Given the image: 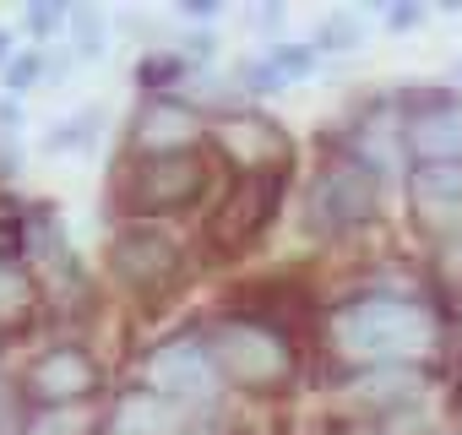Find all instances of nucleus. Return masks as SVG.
Instances as JSON below:
<instances>
[{
	"label": "nucleus",
	"mask_w": 462,
	"mask_h": 435,
	"mask_svg": "<svg viewBox=\"0 0 462 435\" xmlns=\"http://www.w3.org/2000/svg\"><path fill=\"white\" fill-rule=\"evenodd\" d=\"M185 419H190V408H180V403H169L136 381V386L115 392V403L98 419V435H180Z\"/></svg>",
	"instance_id": "nucleus-13"
},
{
	"label": "nucleus",
	"mask_w": 462,
	"mask_h": 435,
	"mask_svg": "<svg viewBox=\"0 0 462 435\" xmlns=\"http://www.w3.org/2000/svg\"><path fill=\"white\" fill-rule=\"evenodd\" d=\"M12 55H17V33H12V28H0V71L12 66Z\"/></svg>",
	"instance_id": "nucleus-30"
},
{
	"label": "nucleus",
	"mask_w": 462,
	"mask_h": 435,
	"mask_svg": "<svg viewBox=\"0 0 462 435\" xmlns=\"http://www.w3.org/2000/svg\"><path fill=\"white\" fill-rule=\"evenodd\" d=\"M402 196H408V224L430 251L462 245V163H413Z\"/></svg>",
	"instance_id": "nucleus-10"
},
{
	"label": "nucleus",
	"mask_w": 462,
	"mask_h": 435,
	"mask_svg": "<svg viewBox=\"0 0 462 435\" xmlns=\"http://www.w3.org/2000/svg\"><path fill=\"white\" fill-rule=\"evenodd\" d=\"M207 343L223 370V386L240 397H283L300 381L294 327H283L267 310H228L207 321Z\"/></svg>",
	"instance_id": "nucleus-2"
},
{
	"label": "nucleus",
	"mask_w": 462,
	"mask_h": 435,
	"mask_svg": "<svg viewBox=\"0 0 462 435\" xmlns=\"http://www.w3.org/2000/svg\"><path fill=\"white\" fill-rule=\"evenodd\" d=\"M17 386H23V403H28V408H77V403H98V392H104V359H98L82 338H55V343H44V348L23 365Z\"/></svg>",
	"instance_id": "nucleus-7"
},
{
	"label": "nucleus",
	"mask_w": 462,
	"mask_h": 435,
	"mask_svg": "<svg viewBox=\"0 0 462 435\" xmlns=\"http://www.w3.org/2000/svg\"><path fill=\"white\" fill-rule=\"evenodd\" d=\"M212 153H158V158H125L109 180V207L120 224H169L180 212H196L212 201Z\"/></svg>",
	"instance_id": "nucleus-3"
},
{
	"label": "nucleus",
	"mask_w": 462,
	"mask_h": 435,
	"mask_svg": "<svg viewBox=\"0 0 462 435\" xmlns=\"http://www.w3.org/2000/svg\"><path fill=\"white\" fill-rule=\"evenodd\" d=\"M98 131H104V109H82V115L60 120V125L44 136V153H82V147L98 142Z\"/></svg>",
	"instance_id": "nucleus-18"
},
{
	"label": "nucleus",
	"mask_w": 462,
	"mask_h": 435,
	"mask_svg": "<svg viewBox=\"0 0 462 435\" xmlns=\"http://www.w3.org/2000/svg\"><path fill=\"white\" fill-rule=\"evenodd\" d=\"M408 163H462V93L457 88H402Z\"/></svg>",
	"instance_id": "nucleus-12"
},
{
	"label": "nucleus",
	"mask_w": 462,
	"mask_h": 435,
	"mask_svg": "<svg viewBox=\"0 0 462 435\" xmlns=\"http://www.w3.org/2000/svg\"><path fill=\"white\" fill-rule=\"evenodd\" d=\"M283 190H289V174H256V180H240L228 196H217V207L207 212V240H212V251L235 256V251L256 245L278 224Z\"/></svg>",
	"instance_id": "nucleus-9"
},
{
	"label": "nucleus",
	"mask_w": 462,
	"mask_h": 435,
	"mask_svg": "<svg viewBox=\"0 0 462 435\" xmlns=\"http://www.w3.org/2000/svg\"><path fill=\"white\" fill-rule=\"evenodd\" d=\"M23 413H28L23 386H17V375L6 370V354H0V435H17V430H23Z\"/></svg>",
	"instance_id": "nucleus-24"
},
{
	"label": "nucleus",
	"mask_w": 462,
	"mask_h": 435,
	"mask_svg": "<svg viewBox=\"0 0 462 435\" xmlns=\"http://www.w3.org/2000/svg\"><path fill=\"white\" fill-rule=\"evenodd\" d=\"M381 196H386V185L375 174L327 153L300 190V229L316 245H343V240L381 224Z\"/></svg>",
	"instance_id": "nucleus-4"
},
{
	"label": "nucleus",
	"mask_w": 462,
	"mask_h": 435,
	"mask_svg": "<svg viewBox=\"0 0 462 435\" xmlns=\"http://www.w3.org/2000/svg\"><path fill=\"white\" fill-rule=\"evenodd\" d=\"M33 305H39V283L28 278V267L0 256V321L17 327L23 316H33Z\"/></svg>",
	"instance_id": "nucleus-15"
},
{
	"label": "nucleus",
	"mask_w": 462,
	"mask_h": 435,
	"mask_svg": "<svg viewBox=\"0 0 462 435\" xmlns=\"http://www.w3.org/2000/svg\"><path fill=\"white\" fill-rule=\"evenodd\" d=\"M267 60H273L289 82H305V77H316V71H321V55H316L310 44H273V50H267Z\"/></svg>",
	"instance_id": "nucleus-23"
},
{
	"label": "nucleus",
	"mask_w": 462,
	"mask_h": 435,
	"mask_svg": "<svg viewBox=\"0 0 462 435\" xmlns=\"http://www.w3.org/2000/svg\"><path fill=\"white\" fill-rule=\"evenodd\" d=\"M71 39V55H77V66L82 60H98L104 55V44H109V28H104V12H93V6H71V28H66Z\"/></svg>",
	"instance_id": "nucleus-17"
},
{
	"label": "nucleus",
	"mask_w": 462,
	"mask_h": 435,
	"mask_svg": "<svg viewBox=\"0 0 462 435\" xmlns=\"http://www.w3.org/2000/svg\"><path fill=\"white\" fill-rule=\"evenodd\" d=\"M180 55H185V66H212L217 60V33L212 28H190L185 44H180Z\"/></svg>",
	"instance_id": "nucleus-25"
},
{
	"label": "nucleus",
	"mask_w": 462,
	"mask_h": 435,
	"mask_svg": "<svg viewBox=\"0 0 462 435\" xmlns=\"http://www.w3.org/2000/svg\"><path fill=\"white\" fill-rule=\"evenodd\" d=\"M451 332H457V343H462V300L451 305Z\"/></svg>",
	"instance_id": "nucleus-32"
},
{
	"label": "nucleus",
	"mask_w": 462,
	"mask_h": 435,
	"mask_svg": "<svg viewBox=\"0 0 462 435\" xmlns=\"http://www.w3.org/2000/svg\"><path fill=\"white\" fill-rule=\"evenodd\" d=\"M0 82H6V93H12V98H23V93L44 88V50H17V55H12V66L0 71Z\"/></svg>",
	"instance_id": "nucleus-22"
},
{
	"label": "nucleus",
	"mask_w": 462,
	"mask_h": 435,
	"mask_svg": "<svg viewBox=\"0 0 462 435\" xmlns=\"http://www.w3.org/2000/svg\"><path fill=\"white\" fill-rule=\"evenodd\" d=\"M142 386L190 408V413H212L223 408L228 386H223V370L212 359V343H207V327H185V332H169L158 338L147 354H142Z\"/></svg>",
	"instance_id": "nucleus-6"
},
{
	"label": "nucleus",
	"mask_w": 462,
	"mask_h": 435,
	"mask_svg": "<svg viewBox=\"0 0 462 435\" xmlns=\"http://www.w3.org/2000/svg\"><path fill=\"white\" fill-rule=\"evenodd\" d=\"M104 408L98 403H77V408H28L17 435H98Z\"/></svg>",
	"instance_id": "nucleus-14"
},
{
	"label": "nucleus",
	"mask_w": 462,
	"mask_h": 435,
	"mask_svg": "<svg viewBox=\"0 0 462 435\" xmlns=\"http://www.w3.org/2000/svg\"><path fill=\"white\" fill-rule=\"evenodd\" d=\"M12 332H17V327H6V321H0V354H6V343H12Z\"/></svg>",
	"instance_id": "nucleus-34"
},
{
	"label": "nucleus",
	"mask_w": 462,
	"mask_h": 435,
	"mask_svg": "<svg viewBox=\"0 0 462 435\" xmlns=\"http://www.w3.org/2000/svg\"><path fill=\"white\" fill-rule=\"evenodd\" d=\"M451 82H457V93H462V55L451 60Z\"/></svg>",
	"instance_id": "nucleus-33"
},
{
	"label": "nucleus",
	"mask_w": 462,
	"mask_h": 435,
	"mask_svg": "<svg viewBox=\"0 0 462 435\" xmlns=\"http://www.w3.org/2000/svg\"><path fill=\"white\" fill-rule=\"evenodd\" d=\"M207 153L223 158L240 180H256V174H289L294 163V136L262 115V109H228V115H212L207 120Z\"/></svg>",
	"instance_id": "nucleus-8"
},
{
	"label": "nucleus",
	"mask_w": 462,
	"mask_h": 435,
	"mask_svg": "<svg viewBox=\"0 0 462 435\" xmlns=\"http://www.w3.org/2000/svg\"><path fill=\"white\" fill-rule=\"evenodd\" d=\"M256 23H262V28H267V33H273V28H278V23H283V6H262V12H256Z\"/></svg>",
	"instance_id": "nucleus-31"
},
{
	"label": "nucleus",
	"mask_w": 462,
	"mask_h": 435,
	"mask_svg": "<svg viewBox=\"0 0 462 435\" xmlns=\"http://www.w3.org/2000/svg\"><path fill=\"white\" fill-rule=\"evenodd\" d=\"M365 44V28H359V17H327L321 28H316V39H310V50L327 60V55H354Z\"/></svg>",
	"instance_id": "nucleus-21"
},
{
	"label": "nucleus",
	"mask_w": 462,
	"mask_h": 435,
	"mask_svg": "<svg viewBox=\"0 0 462 435\" xmlns=\"http://www.w3.org/2000/svg\"><path fill=\"white\" fill-rule=\"evenodd\" d=\"M71 28V6H60V0H33V6L23 12V33L33 39V50H55V39Z\"/></svg>",
	"instance_id": "nucleus-19"
},
{
	"label": "nucleus",
	"mask_w": 462,
	"mask_h": 435,
	"mask_svg": "<svg viewBox=\"0 0 462 435\" xmlns=\"http://www.w3.org/2000/svg\"><path fill=\"white\" fill-rule=\"evenodd\" d=\"M457 408H462V359H457Z\"/></svg>",
	"instance_id": "nucleus-35"
},
{
	"label": "nucleus",
	"mask_w": 462,
	"mask_h": 435,
	"mask_svg": "<svg viewBox=\"0 0 462 435\" xmlns=\"http://www.w3.org/2000/svg\"><path fill=\"white\" fill-rule=\"evenodd\" d=\"M424 6H386V28L392 33H413V28H424Z\"/></svg>",
	"instance_id": "nucleus-28"
},
{
	"label": "nucleus",
	"mask_w": 462,
	"mask_h": 435,
	"mask_svg": "<svg viewBox=\"0 0 462 435\" xmlns=\"http://www.w3.org/2000/svg\"><path fill=\"white\" fill-rule=\"evenodd\" d=\"M451 338V316L435 294L375 278L354 294H337L316 316V343L332 370H375V365H430Z\"/></svg>",
	"instance_id": "nucleus-1"
},
{
	"label": "nucleus",
	"mask_w": 462,
	"mask_h": 435,
	"mask_svg": "<svg viewBox=\"0 0 462 435\" xmlns=\"http://www.w3.org/2000/svg\"><path fill=\"white\" fill-rule=\"evenodd\" d=\"M235 88H240V98L251 104V98H273V93H283V88H289V77H283L267 55H251V60H240V66H235Z\"/></svg>",
	"instance_id": "nucleus-20"
},
{
	"label": "nucleus",
	"mask_w": 462,
	"mask_h": 435,
	"mask_svg": "<svg viewBox=\"0 0 462 435\" xmlns=\"http://www.w3.org/2000/svg\"><path fill=\"white\" fill-rule=\"evenodd\" d=\"M109 283L142 305H163L190 278V245L174 224H120L104 245Z\"/></svg>",
	"instance_id": "nucleus-5"
},
{
	"label": "nucleus",
	"mask_w": 462,
	"mask_h": 435,
	"mask_svg": "<svg viewBox=\"0 0 462 435\" xmlns=\"http://www.w3.org/2000/svg\"><path fill=\"white\" fill-rule=\"evenodd\" d=\"M180 17H185L190 28H212V23L223 17V6H217V0H185V6H180Z\"/></svg>",
	"instance_id": "nucleus-27"
},
{
	"label": "nucleus",
	"mask_w": 462,
	"mask_h": 435,
	"mask_svg": "<svg viewBox=\"0 0 462 435\" xmlns=\"http://www.w3.org/2000/svg\"><path fill=\"white\" fill-rule=\"evenodd\" d=\"M136 82H142V98L147 93H174V88H190V66L180 50H147L142 66H136Z\"/></svg>",
	"instance_id": "nucleus-16"
},
{
	"label": "nucleus",
	"mask_w": 462,
	"mask_h": 435,
	"mask_svg": "<svg viewBox=\"0 0 462 435\" xmlns=\"http://www.w3.org/2000/svg\"><path fill=\"white\" fill-rule=\"evenodd\" d=\"M66 71H77L71 44H60V50H50V55H44V88H60V77H66Z\"/></svg>",
	"instance_id": "nucleus-26"
},
{
	"label": "nucleus",
	"mask_w": 462,
	"mask_h": 435,
	"mask_svg": "<svg viewBox=\"0 0 462 435\" xmlns=\"http://www.w3.org/2000/svg\"><path fill=\"white\" fill-rule=\"evenodd\" d=\"M23 131V104L17 98H0V142H12Z\"/></svg>",
	"instance_id": "nucleus-29"
},
{
	"label": "nucleus",
	"mask_w": 462,
	"mask_h": 435,
	"mask_svg": "<svg viewBox=\"0 0 462 435\" xmlns=\"http://www.w3.org/2000/svg\"><path fill=\"white\" fill-rule=\"evenodd\" d=\"M207 147V115L185 104V93H147L125 120V158L196 153Z\"/></svg>",
	"instance_id": "nucleus-11"
}]
</instances>
